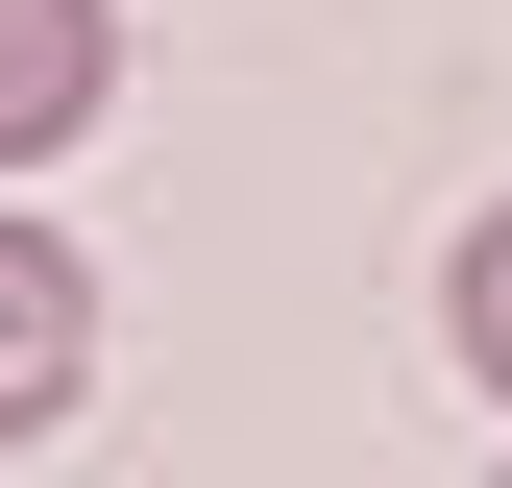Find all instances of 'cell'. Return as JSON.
<instances>
[{
    "mask_svg": "<svg viewBox=\"0 0 512 488\" xmlns=\"http://www.w3.org/2000/svg\"><path fill=\"white\" fill-rule=\"evenodd\" d=\"M98 98H122V0H0V196L98 147Z\"/></svg>",
    "mask_w": 512,
    "mask_h": 488,
    "instance_id": "cell-1",
    "label": "cell"
},
{
    "mask_svg": "<svg viewBox=\"0 0 512 488\" xmlns=\"http://www.w3.org/2000/svg\"><path fill=\"white\" fill-rule=\"evenodd\" d=\"M74 391H98V269L49 220H0V440H49Z\"/></svg>",
    "mask_w": 512,
    "mask_h": 488,
    "instance_id": "cell-2",
    "label": "cell"
},
{
    "mask_svg": "<svg viewBox=\"0 0 512 488\" xmlns=\"http://www.w3.org/2000/svg\"><path fill=\"white\" fill-rule=\"evenodd\" d=\"M439 342H464V391H512V196L439 244Z\"/></svg>",
    "mask_w": 512,
    "mask_h": 488,
    "instance_id": "cell-3",
    "label": "cell"
}]
</instances>
